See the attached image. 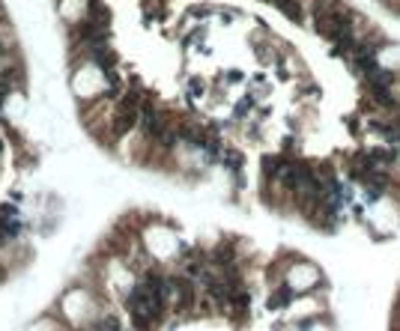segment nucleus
I'll use <instances>...</instances> for the list:
<instances>
[{
	"label": "nucleus",
	"instance_id": "2",
	"mask_svg": "<svg viewBox=\"0 0 400 331\" xmlns=\"http://www.w3.org/2000/svg\"><path fill=\"white\" fill-rule=\"evenodd\" d=\"M370 170H373V161H370V152L367 149H358V152L346 155V173H349V179L364 182Z\"/></svg>",
	"mask_w": 400,
	"mask_h": 331
},
{
	"label": "nucleus",
	"instance_id": "5",
	"mask_svg": "<svg viewBox=\"0 0 400 331\" xmlns=\"http://www.w3.org/2000/svg\"><path fill=\"white\" fill-rule=\"evenodd\" d=\"M391 99H394V105L400 108V81L394 84V90H391Z\"/></svg>",
	"mask_w": 400,
	"mask_h": 331
},
{
	"label": "nucleus",
	"instance_id": "3",
	"mask_svg": "<svg viewBox=\"0 0 400 331\" xmlns=\"http://www.w3.org/2000/svg\"><path fill=\"white\" fill-rule=\"evenodd\" d=\"M281 12H284L287 18H293V21H302V15H305V6H302V0H272Z\"/></svg>",
	"mask_w": 400,
	"mask_h": 331
},
{
	"label": "nucleus",
	"instance_id": "6",
	"mask_svg": "<svg viewBox=\"0 0 400 331\" xmlns=\"http://www.w3.org/2000/svg\"><path fill=\"white\" fill-rule=\"evenodd\" d=\"M385 6H388V9H394V12H400V0H385Z\"/></svg>",
	"mask_w": 400,
	"mask_h": 331
},
{
	"label": "nucleus",
	"instance_id": "1",
	"mask_svg": "<svg viewBox=\"0 0 400 331\" xmlns=\"http://www.w3.org/2000/svg\"><path fill=\"white\" fill-rule=\"evenodd\" d=\"M311 15H314V27L320 36H326L329 42H343L349 39V21H352V9L343 0H311Z\"/></svg>",
	"mask_w": 400,
	"mask_h": 331
},
{
	"label": "nucleus",
	"instance_id": "7",
	"mask_svg": "<svg viewBox=\"0 0 400 331\" xmlns=\"http://www.w3.org/2000/svg\"><path fill=\"white\" fill-rule=\"evenodd\" d=\"M93 3H96V0H93Z\"/></svg>",
	"mask_w": 400,
	"mask_h": 331
},
{
	"label": "nucleus",
	"instance_id": "4",
	"mask_svg": "<svg viewBox=\"0 0 400 331\" xmlns=\"http://www.w3.org/2000/svg\"><path fill=\"white\" fill-rule=\"evenodd\" d=\"M290 298H293V289L281 283V286L272 292V298H269V307H275V310H278V307H287V304H290Z\"/></svg>",
	"mask_w": 400,
	"mask_h": 331
}]
</instances>
